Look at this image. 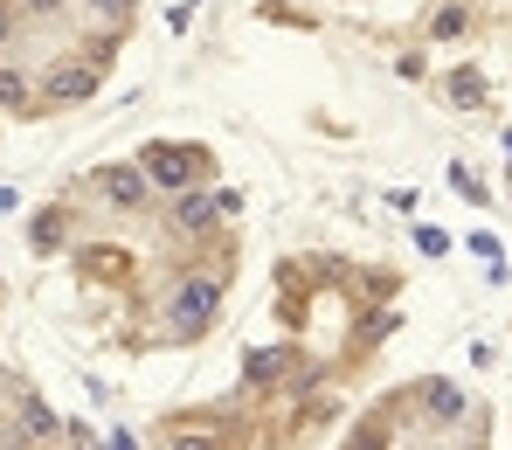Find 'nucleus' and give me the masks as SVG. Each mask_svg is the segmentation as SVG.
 Wrapping results in <instances>:
<instances>
[{
	"instance_id": "nucleus-1",
	"label": "nucleus",
	"mask_w": 512,
	"mask_h": 450,
	"mask_svg": "<svg viewBox=\"0 0 512 450\" xmlns=\"http://www.w3.org/2000/svg\"><path fill=\"white\" fill-rule=\"evenodd\" d=\"M215 298H222V284H215V277H187V284L173 291V326H180V333L208 326V319H215Z\"/></svg>"
},
{
	"instance_id": "nucleus-2",
	"label": "nucleus",
	"mask_w": 512,
	"mask_h": 450,
	"mask_svg": "<svg viewBox=\"0 0 512 450\" xmlns=\"http://www.w3.org/2000/svg\"><path fill=\"white\" fill-rule=\"evenodd\" d=\"M146 180H160V187H194V153L153 146V153H146Z\"/></svg>"
},
{
	"instance_id": "nucleus-3",
	"label": "nucleus",
	"mask_w": 512,
	"mask_h": 450,
	"mask_svg": "<svg viewBox=\"0 0 512 450\" xmlns=\"http://www.w3.org/2000/svg\"><path fill=\"white\" fill-rule=\"evenodd\" d=\"M104 194H111V201H125V208H132V201H139V194H146V174H139V167H111V174H104Z\"/></svg>"
},
{
	"instance_id": "nucleus-4",
	"label": "nucleus",
	"mask_w": 512,
	"mask_h": 450,
	"mask_svg": "<svg viewBox=\"0 0 512 450\" xmlns=\"http://www.w3.org/2000/svg\"><path fill=\"white\" fill-rule=\"evenodd\" d=\"M215 208H236V201H229V194H215V201H208V194H194V201L180 208V229H208V222H215Z\"/></svg>"
},
{
	"instance_id": "nucleus-5",
	"label": "nucleus",
	"mask_w": 512,
	"mask_h": 450,
	"mask_svg": "<svg viewBox=\"0 0 512 450\" xmlns=\"http://www.w3.org/2000/svg\"><path fill=\"white\" fill-rule=\"evenodd\" d=\"M21 430H28V437H56V416H49L35 395H21Z\"/></svg>"
},
{
	"instance_id": "nucleus-6",
	"label": "nucleus",
	"mask_w": 512,
	"mask_h": 450,
	"mask_svg": "<svg viewBox=\"0 0 512 450\" xmlns=\"http://www.w3.org/2000/svg\"><path fill=\"white\" fill-rule=\"evenodd\" d=\"M90 84H97V70H56V84H49V90H56V97H84Z\"/></svg>"
},
{
	"instance_id": "nucleus-7",
	"label": "nucleus",
	"mask_w": 512,
	"mask_h": 450,
	"mask_svg": "<svg viewBox=\"0 0 512 450\" xmlns=\"http://www.w3.org/2000/svg\"><path fill=\"white\" fill-rule=\"evenodd\" d=\"M423 395H429V416H457V409H464V395H457V388H443V381L423 388Z\"/></svg>"
},
{
	"instance_id": "nucleus-8",
	"label": "nucleus",
	"mask_w": 512,
	"mask_h": 450,
	"mask_svg": "<svg viewBox=\"0 0 512 450\" xmlns=\"http://www.w3.org/2000/svg\"><path fill=\"white\" fill-rule=\"evenodd\" d=\"M277 367H284V354H277V347H270V354H250V367H243V374H250V381H270V374H277Z\"/></svg>"
},
{
	"instance_id": "nucleus-9",
	"label": "nucleus",
	"mask_w": 512,
	"mask_h": 450,
	"mask_svg": "<svg viewBox=\"0 0 512 450\" xmlns=\"http://www.w3.org/2000/svg\"><path fill=\"white\" fill-rule=\"evenodd\" d=\"M21 97H28V84H21L14 70H0V104H21Z\"/></svg>"
},
{
	"instance_id": "nucleus-10",
	"label": "nucleus",
	"mask_w": 512,
	"mask_h": 450,
	"mask_svg": "<svg viewBox=\"0 0 512 450\" xmlns=\"http://www.w3.org/2000/svg\"><path fill=\"white\" fill-rule=\"evenodd\" d=\"M416 243H423L429 257H443V250H450V236H443V229H416Z\"/></svg>"
},
{
	"instance_id": "nucleus-11",
	"label": "nucleus",
	"mask_w": 512,
	"mask_h": 450,
	"mask_svg": "<svg viewBox=\"0 0 512 450\" xmlns=\"http://www.w3.org/2000/svg\"><path fill=\"white\" fill-rule=\"evenodd\" d=\"M450 97H464V104H478V97H485V84H478V77H457V84H450Z\"/></svg>"
},
{
	"instance_id": "nucleus-12",
	"label": "nucleus",
	"mask_w": 512,
	"mask_h": 450,
	"mask_svg": "<svg viewBox=\"0 0 512 450\" xmlns=\"http://www.w3.org/2000/svg\"><path fill=\"white\" fill-rule=\"evenodd\" d=\"M28 7H35V14H56V7H63V0H28Z\"/></svg>"
},
{
	"instance_id": "nucleus-13",
	"label": "nucleus",
	"mask_w": 512,
	"mask_h": 450,
	"mask_svg": "<svg viewBox=\"0 0 512 450\" xmlns=\"http://www.w3.org/2000/svg\"><path fill=\"white\" fill-rule=\"evenodd\" d=\"M180 450H215V444H208V437H187V444H180Z\"/></svg>"
},
{
	"instance_id": "nucleus-14",
	"label": "nucleus",
	"mask_w": 512,
	"mask_h": 450,
	"mask_svg": "<svg viewBox=\"0 0 512 450\" xmlns=\"http://www.w3.org/2000/svg\"><path fill=\"white\" fill-rule=\"evenodd\" d=\"M111 450H132V437H118V444H111Z\"/></svg>"
},
{
	"instance_id": "nucleus-15",
	"label": "nucleus",
	"mask_w": 512,
	"mask_h": 450,
	"mask_svg": "<svg viewBox=\"0 0 512 450\" xmlns=\"http://www.w3.org/2000/svg\"><path fill=\"white\" fill-rule=\"evenodd\" d=\"M506 153H512V132H506Z\"/></svg>"
}]
</instances>
